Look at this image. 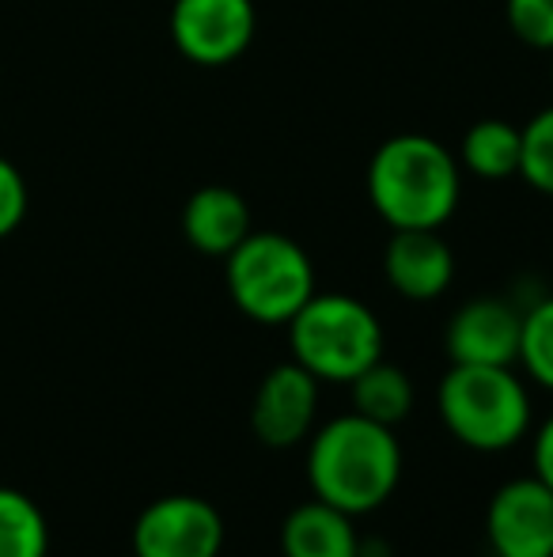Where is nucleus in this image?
<instances>
[{"label":"nucleus","instance_id":"obj_1","mask_svg":"<svg viewBox=\"0 0 553 557\" xmlns=\"http://www.w3.org/2000/svg\"><path fill=\"white\" fill-rule=\"evenodd\" d=\"M307 482L318 500L356 516L376 512L402 482V444L394 429L361 413H341L307 436Z\"/></svg>","mask_w":553,"mask_h":557},{"label":"nucleus","instance_id":"obj_2","mask_svg":"<svg viewBox=\"0 0 553 557\" xmlns=\"http://www.w3.org/2000/svg\"><path fill=\"white\" fill-rule=\"evenodd\" d=\"M364 186L391 232L443 227L463 201V168L455 152L428 133H394L372 152Z\"/></svg>","mask_w":553,"mask_h":557},{"label":"nucleus","instance_id":"obj_3","mask_svg":"<svg viewBox=\"0 0 553 557\" xmlns=\"http://www.w3.org/2000/svg\"><path fill=\"white\" fill-rule=\"evenodd\" d=\"M436 403L448 433L481 455L508 451L531 429V395L512 364H451Z\"/></svg>","mask_w":553,"mask_h":557},{"label":"nucleus","instance_id":"obj_4","mask_svg":"<svg viewBox=\"0 0 553 557\" xmlns=\"http://www.w3.org/2000/svg\"><path fill=\"white\" fill-rule=\"evenodd\" d=\"M288 345L318 383H353L384 360V323L356 296L315 293L288 319Z\"/></svg>","mask_w":553,"mask_h":557},{"label":"nucleus","instance_id":"obj_5","mask_svg":"<svg viewBox=\"0 0 553 557\" xmlns=\"http://www.w3.org/2000/svg\"><path fill=\"white\" fill-rule=\"evenodd\" d=\"M224 285L247 319L262 326H288V319L318 293L315 262L296 239L280 232H251L224 258Z\"/></svg>","mask_w":553,"mask_h":557},{"label":"nucleus","instance_id":"obj_6","mask_svg":"<svg viewBox=\"0 0 553 557\" xmlns=\"http://www.w3.org/2000/svg\"><path fill=\"white\" fill-rule=\"evenodd\" d=\"M259 35L254 0H175L171 42L190 65L224 69L251 50Z\"/></svg>","mask_w":553,"mask_h":557},{"label":"nucleus","instance_id":"obj_7","mask_svg":"<svg viewBox=\"0 0 553 557\" xmlns=\"http://www.w3.org/2000/svg\"><path fill=\"white\" fill-rule=\"evenodd\" d=\"M224 516L193 493L160 497L137 516L134 557H221Z\"/></svg>","mask_w":553,"mask_h":557},{"label":"nucleus","instance_id":"obj_8","mask_svg":"<svg viewBox=\"0 0 553 557\" xmlns=\"http://www.w3.org/2000/svg\"><path fill=\"white\" fill-rule=\"evenodd\" d=\"M486 539L493 557H553V490L539 478H512L489 497Z\"/></svg>","mask_w":553,"mask_h":557},{"label":"nucleus","instance_id":"obj_9","mask_svg":"<svg viewBox=\"0 0 553 557\" xmlns=\"http://www.w3.org/2000/svg\"><path fill=\"white\" fill-rule=\"evenodd\" d=\"M318 418V380L303 364L288 360L266 372L251 403V433L266 447L285 451V447L303 444L315 433Z\"/></svg>","mask_w":553,"mask_h":557},{"label":"nucleus","instance_id":"obj_10","mask_svg":"<svg viewBox=\"0 0 553 557\" xmlns=\"http://www.w3.org/2000/svg\"><path fill=\"white\" fill-rule=\"evenodd\" d=\"M524 311L501 296L463 304L448 323L451 364H516Z\"/></svg>","mask_w":553,"mask_h":557},{"label":"nucleus","instance_id":"obj_11","mask_svg":"<svg viewBox=\"0 0 553 557\" xmlns=\"http://www.w3.org/2000/svg\"><path fill=\"white\" fill-rule=\"evenodd\" d=\"M387 285L414 304H432L455 281V255L440 227H402L384 250Z\"/></svg>","mask_w":553,"mask_h":557},{"label":"nucleus","instance_id":"obj_12","mask_svg":"<svg viewBox=\"0 0 553 557\" xmlns=\"http://www.w3.org/2000/svg\"><path fill=\"white\" fill-rule=\"evenodd\" d=\"M254 232L251 206L231 186H201L183 206V235L198 255L228 258Z\"/></svg>","mask_w":553,"mask_h":557},{"label":"nucleus","instance_id":"obj_13","mask_svg":"<svg viewBox=\"0 0 553 557\" xmlns=\"http://www.w3.org/2000/svg\"><path fill=\"white\" fill-rule=\"evenodd\" d=\"M280 554L285 557H361L353 516L326 500L296 505L280 523Z\"/></svg>","mask_w":553,"mask_h":557},{"label":"nucleus","instance_id":"obj_14","mask_svg":"<svg viewBox=\"0 0 553 557\" xmlns=\"http://www.w3.org/2000/svg\"><path fill=\"white\" fill-rule=\"evenodd\" d=\"M519 152H524V129L508 117H481L458 140V168L481 183H504L519 175Z\"/></svg>","mask_w":553,"mask_h":557},{"label":"nucleus","instance_id":"obj_15","mask_svg":"<svg viewBox=\"0 0 553 557\" xmlns=\"http://www.w3.org/2000/svg\"><path fill=\"white\" fill-rule=\"evenodd\" d=\"M349 391H353V413L379 421L387 429H399L414 413V380L399 364H387V360H376L372 368H364L349 383Z\"/></svg>","mask_w":553,"mask_h":557},{"label":"nucleus","instance_id":"obj_16","mask_svg":"<svg viewBox=\"0 0 553 557\" xmlns=\"http://www.w3.org/2000/svg\"><path fill=\"white\" fill-rule=\"evenodd\" d=\"M50 523L27 493L0 485V557H46Z\"/></svg>","mask_w":553,"mask_h":557},{"label":"nucleus","instance_id":"obj_17","mask_svg":"<svg viewBox=\"0 0 553 557\" xmlns=\"http://www.w3.org/2000/svg\"><path fill=\"white\" fill-rule=\"evenodd\" d=\"M519 364L527 368V380L553 395V296H542L524 311Z\"/></svg>","mask_w":553,"mask_h":557},{"label":"nucleus","instance_id":"obj_18","mask_svg":"<svg viewBox=\"0 0 553 557\" xmlns=\"http://www.w3.org/2000/svg\"><path fill=\"white\" fill-rule=\"evenodd\" d=\"M524 129V152H519V178L531 190L553 198V103L542 107Z\"/></svg>","mask_w":553,"mask_h":557},{"label":"nucleus","instance_id":"obj_19","mask_svg":"<svg viewBox=\"0 0 553 557\" xmlns=\"http://www.w3.org/2000/svg\"><path fill=\"white\" fill-rule=\"evenodd\" d=\"M512 35L531 50H553V0H508L504 4Z\"/></svg>","mask_w":553,"mask_h":557},{"label":"nucleus","instance_id":"obj_20","mask_svg":"<svg viewBox=\"0 0 553 557\" xmlns=\"http://www.w3.org/2000/svg\"><path fill=\"white\" fill-rule=\"evenodd\" d=\"M27 178H23V171L8 156H0V239H8L15 227L27 221Z\"/></svg>","mask_w":553,"mask_h":557},{"label":"nucleus","instance_id":"obj_21","mask_svg":"<svg viewBox=\"0 0 553 557\" xmlns=\"http://www.w3.org/2000/svg\"><path fill=\"white\" fill-rule=\"evenodd\" d=\"M531 459H535V478H539V482H546L553 490V413L539 425V433H535Z\"/></svg>","mask_w":553,"mask_h":557},{"label":"nucleus","instance_id":"obj_22","mask_svg":"<svg viewBox=\"0 0 553 557\" xmlns=\"http://www.w3.org/2000/svg\"><path fill=\"white\" fill-rule=\"evenodd\" d=\"M550 84H553V50H550Z\"/></svg>","mask_w":553,"mask_h":557}]
</instances>
